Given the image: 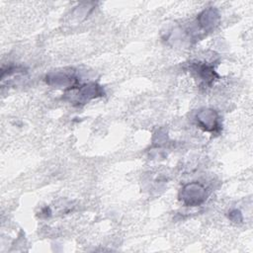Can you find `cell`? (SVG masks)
I'll return each instance as SVG.
<instances>
[{
	"label": "cell",
	"mask_w": 253,
	"mask_h": 253,
	"mask_svg": "<svg viewBox=\"0 0 253 253\" xmlns=\"http://www.w3.org/2000/svg\"><path fill=\"white\" fill-rule=\"evenodd\" d=\"M65 99L71 102L75 106H82L88 102L103 97L105 91L103 87L96 82H89L83 85H79L76 88L66 90Z\"/></svg>",
	"instance_id": "cell-1"
},
{
	"label": "cell",
	"mask_w": 253,
	"mask_h": 253,
	"mask_svg": "<svg viewBox=\"0 0 253 253\" xmlns=\"http://www.w3.org/2000/svg\"><path fill=\"white\" fill-rule=\"evenodd\" d=\"M178 198L186 207H198L206 202L208 190L200 182H191L181 188Z\"/></svg>",
	"instance_id": "cell-2"
},
{
	"label": "cell",
	"mask_w": 253,
	"mask_h": 253,
	"mask_svg": "<svg viewBox=\"0 0 253 253\" xmlns=\"http://www.w3.org/2000/svg\"><path fill=\"white\" fill-rule=\"evenodd\" d=\"M45 82L49 86H53L56 88H65L66 90H70L79 86V79L75 74L73 69H62L51 71L46 74Z\"/></svg>",
	"instance_id": "cell-3"
},
{
	"label": "cell",
	"mask_w": 253,
	"mask_h": 253,
	"mask_svg": "<svg viewBox=\"0 0 253 253\" xmlns=\"http://www.w3.org/2000/svg\"><path fill=\"white\" fill-rule=\"evenodd\" d=\"M195 121L197 126L204 131L218 133L222 128L219 114L215 110L211 108L201 109L196 114Z\"/></svg>",
	"instance_id": "cell-4"
},
{
	"label": "cell",
	"mask_w": 253,
	"mask_h": 253,
	"mask_svg": "<svg viewBox=\"0 0 253 253\" xmlns=\"http://www.w3.org/2000/svg\"><path fill=\"white\" fill-rule=\"evenodd\" d=\"M189 69L198 79H200L204 83V85L207 86L211 85L213 81L219 77V75L214 70L213 65L207 62H190Z\"/></svg>",
	"instance_id": "cell-5"
},
{
	"label": "cell",
	"mask_w": 253,
	"mask_h": 253,
	"mask_svg": "<svg viewBox=\"0 0 253 253\" xmlns=\"http://www.w3.org/2000/svg\"><path fill=\"white\" fill-rule=\"evenodd\" d=\"M220 21L218 11L213 7H209L202 11L197 17V25L204 33H209L215 29Z\"/></svg>",
	"instance_id": "cell-6"
},
{
	"label": "cell",
	"mask_w": 253,
	"mask_h": 253,
	"mask_svg": "<svg viewBox=\"0 0 253 253\" xmlns=\"http://www.w3.org/2000/svg\"><path fill=\"white\" fill-rule=\"evenodd\" d=\"M227 216H228V218H229L231 221H233V222H235V223L241 222V221L243 220V216H242L241 211H240L239 210H236V209L231 210V211L228 212Z\"/></svg>",
	"instance_id": "cell-7"
}]
</instances>
